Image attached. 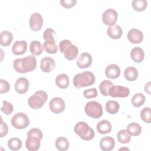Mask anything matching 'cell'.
Segmentation results:
<instances>
[{
    "mask_svg": "<svg viewBox=\"0 0 151 151\" xmlns=\"http://www.w3.org/2000/svg\"><path fill=\"white\" fill-rule=\"evenodd\" d=\"M84 111L88 116L93 119H99L103 115L102 106L96 101L87 102L85 106Z\"/></svg>",
    "mask_w": 151,
    "mask_h": 151,
    "instance_id": "obj_5",
    "label": "cell"
},
{
    "mask_svg": "<svg viewBox=\"0 0 151 151\" xmlns=\"http://www.w3.org/2000/svg\"><path fill=\"white\" fill-rule=\"evenodd\" d=\"M14 70L19 73H26L34 70L37 66V60L33 55L25 58H16L13 61Z\"/></svg>",
    "mask_w": 151,
    "mask_h": 151,
    "instance_id": "obj_1",
    "label": "cell"
},
{
    "mask_svg": "<svg viewBox=\"0 0 151 151\" xmlns=\"http://www.w3.org/2000/svg\"><path fill=\"white\" fill-rule=\"evenodd\" d=\"M96 81L95 76L90 71H86L77 74L73 78V85L77 88L93 85Z\"/></svg>",
    "mask_w": 151,
    "mask_h": 151,
    "instance_id": "obj_2",
    "label": "cell"
},
{
    "mask_svg": "<svg viewBox=\"0 0 151 151\" xmlns=\"http://www.w3.org/2000/svg\"><path fill=\"white\" fill-rule=\"evenodd\" d=\"M43 47L45 51L49 54H55L58 51V47L55 41H45Z\"/></svg>",
    "mask_w": 151,
    "mask_h": 151,
    "instance_id": "obj_31",
    "label": "cell"
},
{
    "mask_svg": "<svg viewBox=\"0 0 151 151\" xmlns=\"http://www.w3.org/2000/svg\"><path fill=\"white\" fill-rule=\"evenodd\" d=\"M76 0H61L60 4L61 5L66 8H71L76 4Z\"/></svg>",
    "mask_w": 151,
    "mask_h": 151,
    "instance_id": "obj_41",
    "label": "cell"
},
{
    "mask_svg": "<svg viewBox=\"0 0 151 151\" xmlns=\"http://www.w3.org/2000/svg\"><path fill=\"white\" fill-rule=\"evenodd\" d=\"M1 45L4 47L9 45L13 40L12 33L8 31H3L1 33Z\"/></svg>",
    "mask_w": 151,
    "mask_h": 151,
    "instance_id": "obj_25",
    "label": "cell"
},
{
    "mask_svg": "<svg viewBox=\"0 0 151 151\" xmlns=\"http://www.w3.org/2000/svg\"><path fill=\"white\" fill-rule=\"evenodd\" d=\"M119 103L114 100H109L106 104V110L108 113L111 114H116L119 110Z\"/></svg>",
    "mask_w": 151,
    "mask_h": 151,
    "instance_id": "obj_27",
    "label": "cell"
},
{
    "mask_svg": "<svg viewBox=\"0 0 151 151\" xmlns=\"http://www.w3.org/2000/svg\"><path fill=\"white\" fill-rule=\"evenodd\" d=\"M44 47L38 41H32L29 45V50L32 54L40 55L43 51Z\"/></svg>",
    "mask_w": 151,
    "mask_h": 151,
    "instance_id": "obj_26",
    "label": "cell"
},
{
    "mask_svg": "<svg viewBox=\"0 0 151 151\" xmlns=\"http://www.w3.org/2000/svg\"><path fill=\"white\" fill-rule=\"evenodd\" d=\"M83 95L86 99L94 98L97 96V91L95 88L87 89L83 91Z\"/></svg>",
    "mask_w": 151,
    "mask_h": 151,
    "instance_id": "obj_39",
    "label": "cell"
},
{
    "mask_svg": "<svg viewBox=\"0 0 151 151\" xmlns=\"http://www.w3.org/2000/svg\"><path fill=\"white\" fill-rule=\"evenodd\" d=\"M47 99L48 95L47 93L42 90H39L28 99V103L32 109H39L44 105Z\"/></svg>",
    "mask_w": 151,
    "mask_h": 151,
    "instance_id": "obj_4",
    "label": "cell"
},
{
    "mask_svg": "<svg viewBox=\"0 0 151 151\" xmlns=\"http://www.w3.org/2000/svg\"><path fill=\"white\" fill-rule=\"evenodd\" d=\"M50 110L55 114H60L63 112L65 107V102L61 97L52 98L49 103Z\"/></svg>",
    "mask_w": 151,
    "mask_h": 151,
    "instance_id": "obj_8",
    "label": "cell"
},
{
    "mask_svg": "<svg viewBox=\"0 0 151 151\" xmlns=\"http://www.w3.org/2000/svg\"><path fill=\"white\" fill-rule=\"evenodd\" d=\"M27 50V42L24 41H16L12 47V51L15 55H22Z\"/></svg>",
    "mask_w": 151,
    "mask_h": 151,
    "instance_id": "obj_17",
    "label": "cell"
},
{
    "mask_svg": "<svg viewBox=\"0 0 151 151\" xmlns=\"http://www.w3.org/2000/svg\"><path fill=\"white\" fill-rule=\"evenodd\" d=\"M107 34L110 38L117 40L122 37L123 34V31L122 28L119 25H114L113 26L109 27L107 28Z\"/></svg>",
    "mask_w": 151,
    "mask_h": 151,
    "instance_id": "obj_20",
    "label": "cell"
},
{
    "mask_svg": "<svg viewBox=\"0 0 151 151\" xmlns=\"http://www.w3.org/2000/svg\"><path fill=\"white\" fill-rule=\"evenodd\" d=\"M72 42L68 40H64L61 41L59 44V48L61 53H64L65 50L70 45H72Z\"/></svg>",
    "mask_w": 151,
    "mask_h": 151,
    "instance_id": "obj_42",
    "label": "cell"
},
{
    "mask_svg": "<svg viewBox=\"0 0 151 151\" xmlns=\"http://www.w3.org/2000/svg\"><path fill=\"white\" fill-rule=\"evenodd\" d=\"M91 55L88 52H83L78 58L76 64L80 68H86L89 67L92 63Z\"/></svg>",
    "mask_w": 151,
    "mask_h": 151,
    "instance_id": "obj_12",
    "label": "cell"
},
{
    "mask_svg": "<svg viewBox=\"0 0 151 151\" xmlns=\"http://www.w3.org/2000/svg\"><path fill=\"white\" fill-rule=\"evenodd\" d=\"M124 76L127 81H133L138 77V71L134 67H128L124 70Z\"/></svg>",
    "mask_w": 151,
    "mask_h": 151,
    "instance_id": "obj_24",
    "label": "cell"
},
{
    "mask_svg": "<svg viewBox=\"0 0 151 151\" xmlns=\"http://www.w3.org/2000/svg\"><path fill=\"white\" fill-rule=\"evenodd\" d=\"M10 89V85L8 82L5 80H0V93H7Z\"/></svg>",
    "mask_w": 151,
    "mask_h": 151,
    "instance_id": "obj_40",
    "label": "cell"
},
{
    "mask_svg": "<svg viewBox=\"0 0 151 151\" xmlns=\"http://www.w3.org/2000/svg\"><path fill=\"white\" fill-rule=\"evenodd\" d=\"M127 39L133 44H139L143 40V32L138 29L132 28L127 33Z\"/></svg>",
    "mask_w": 151,
    "mask_h": 151,
    "instance_id": "obj_13",
    "label": "cell"
},
{
    "mask_svg": "<svg viewBox=\"0 0 151 151\" xmlns=\"http://www.w3.org/2000/svg\"><path fill=\"white\" fill-rule=\"evenodd\" d=\"M127 131L131 136H137L141 133L142 127L139 124L133 122L128 124L127 127Z\"/></svg>",
    "mask_w": 151,
    "mask_h": 151,
    "instance_id": "obj_29",
    "label": "cell"
},
{
    "mask_svg": "<svg viewBox=\"0 0 151 151\" xmlns=\"http://www.w3.org/2000/svg\"><path fill=\"white\" fill-rule=\"evenodd\" d=\"M117 138L120 143H128L131 140V135L128 133L127 130L122 129L117 133Z\"/></svg>",
    "mask_w": 151,
    "mask_h": 151,
    "instance_id": "obj_30",
    "label": "cell"
},
{
    "mask_svg": "<svg viewBox=\"0 0 151 151\" xmlns=\"http://www.w3.org/2000/svg\"><path fill=\"white\" fill-rule=\"evenodd\" d=\"M115 145V142L113 137L110 136H105L100 140V147L102 150L110 151Z\"/></svg>",
    "mask_w": 151,
    "mask_h": 151,
    "instance_id": "obj_18",
    "label": "cell"
},
{
    "mask_svg": "<svg viewBox=\"0 0 151 151\" xmlns=\"http://www.w3.org/2000/svg\"><path fill=\"white\" fill-rule=\"evenodd\" d=\"M55 31L52 28L46 29L43 33V38L45 41H55Z\"/></svg>",
    "mask_w": 151,
    "mask_h": 151,
    "instance_id": "obj_38",
    "label": "cell"
},
{
    "mask_svg": "<svg viewBox=\"0 0 151 151\" xmlns=\"http://www.w3.org/2000/svg\"><path fill=\"white\" fill-rule=\"evenodd\" d=\"M118 18V14L116 10L109 8L106 9L102 15V21L103 23L108 26L115 25Z\"/></svg>",
    "mask_w": 151,
    "mask_h": 151,
    "instance_id": "obj_7",
    "label": "cell"
},
{
    "mask_svg": "<svg viewBox=\"0 0 151 151\" xmlns=\"http://www.w3.org/2000/svg\"><path fill=\"white\" fill-rule=\"evenodd\" d=\"M40 67L43 72L50 73L55 68V62L53 58L50 57H45L41 60Z\"/></svg>",
    "mask_w": 151,
    "mask_h": 151,
    "instance_id": "obj_14",
    "label": "cell"
},
{
    "mask_svg": "<svg viewBox=\"0 0 151 151\" xmlns=\"http://www.w3.org/2000/svg\"><path fill=\"white\" fill-rule=\"evenodd\" d=\"M145 91L148 94H150V82L149 81L145 86Z\"/></svg>",
    "mask_w": 151,
    "mask_h": 151,
    "instance_id": "obj_45",
    "label": "cell"
},
{
    "mask_svg": "<svg viewBox=\"0 0 151 151\" xmlns=\"http://www.w3.org/2000/svg\"><path fill=\"white\" fill-rule=\"evenodd\" d=\"M1 110L4 113H5V114L9 115L14 110V106L11 103L6 100H4Z\"/></svg>",
    "mask_w": 151,
    "mask_h": 151,
    "instance_id": "obj_37",
    "label": "cell"
},
{
    "mask_svg": "<svg viewBox=\"0 0 151 151\" xmlns=\"http://www.w3.org/2000/svg\"><path fill=\"white\" fill-rule=\"evenodd\" d=\"M69 77L65 74H61L55 78V84L60 88L65 89L69 86Z\"/></svg>",
    "mask_w": 151,
    "mask_h": 151,
    "instance_id": "obj_23",
    "label": "cell"
},
{
    "mask_svg": "<svg viewBox=\"0 0 151 151\" xmlns=\"http://www.w3.org/2000/svg\"><path fill=\"white\" fill-rule=\"evenodd\" d=\"M41 140L37 136L27 134V139L25 141L26 148L29 151L38 150L40 147V141Z\"/></svg>",
    "mask_w": 151,
    "mask_h": 151,
    "instance_id": "obj_11",
    "label": "cell"
},
{
    "mask_svg": "<svg viewBox=\"0 0 151 151\" xmlns=\"http://www.w3.org/2000/svg\"><path fill=\"white\" fill-rule=\"evenodd\" d=\"M98 132L101 134L109 133L111 130V124L107 120H103L99 122L96 126Z\"/></svg>",
    "mask_w": 151,
    "mask_h": 151,
    "instance_id": "obj_21",
    "label": "cell"
},
{
    "mask_svg": "<svg viewBox=\"0 0 151 151\" xmlns=\"http://www.w3.org/2000/svg\"><path fill=\"white\" fill-rule=\"evenodd\" d=\"M114 84L113 83L108 80H103L101 82V83L99 85V90L100 91V93L105 96H109V91L110 88L113 86Z\"/></svg>",
    "mask_w": 151,
    "mask_h": 151,
    "instance_id": "obj_33",
    "label": "cell"
},
{
    "mask_svg": "<svg viewBox=\"0 0 151 151\" xmlns=\"http://www.w3.org/2000/svg\"><path fill=\"white\" fill-rule=\"evenodd\" d=\"M27 134H32V135L36 136L38 137L41 140H42V137H43V134H42V131L40 129H38V128L31 129L27 133Z\"/></svg>",
    "mask_w": 151,
    "mask_h": 151,
    "instance_id": "obj_43",
    "label": "cell"
},
{
    "mask_svg": "<svg viewBox=\"0 0 151 151\" xmlns=\"http://www.w3.org/2000/svg\"><path fill=\"white\" fill-rule=\"evenodd\" d=\"M8 146L12 150H19L22 147V141L17 137L11 138L8 142Z\"/></svg>",
    "mask_w": 151,
    "mask_h": 151,
    "instance_id": "obj_35",
    "label": "cell"
},
{
    "mask_svg": "<svg viewBox=\"0 0 151 151\" xmlns=\"http://www.w3.org/2000/svg\"><path fill=\"white\" fill-rule=\"evenodd\" d=\"M8 132V127L6 123L3 122L2 119H1V128H0V136L2 137L7 134Z\"/></svg>",
    "mask_w": 151,
    "mask_h": 151,
    "instance_id": "obj_44",
    "label": "cell"
},
{
    "mask_svg": "<svg viewBox=\"0 0 151 151\" xmlns=\"http://www.w3.org/2000/svg\"><path fill=\"white\" fill-rule=\"evenodd\" d=\"M132 60L136 63H140L144 60L145 53L143 50L140 47H134L130 52Z\"/></svg>",
    "mask_w": 151,
    "mask_h": 151,
    "instance_id": "obj_19",
    "label": "cell"
},
{
    "mask_svg": "<svg viewBox=\"0 0 151 151\" xmlns=\"http://www.w3.org/2000/svg\"><path fill=\"white\" fill-rule=\"evenodd\" d=\"M130 94L129 88L121 86H113L109 90V96L112 97H126Z\"/></svg>",
    "mask_w": 151,
    "mask_h": 151,
    "instance_id": "obj_9",
    "label": "cell"
},
{
    "mask_svg": "<svg viewBox=\"0 0 151 151\" xmlns=\"http://www.w3.org/2000/svg\"><path fill=\"white\" fill-rule=\"evenodd\" d=\"M55 147L60 151L67 150L70 146L68 139L64 137H59L55 140Z\"/></svg>",
    "mask_w": 151,
    "mask_h": 151,
    "instance_id": "obj_28",
    "label": "cell"
},
{
    "mask_svg": "<svg viewBox=\"0 0 151 151\" xmlns=\"http://www.w3.org/2000/svg\"><path fill=\"white\" fill-rule=\"evenodd\" d=\"M29 81L25 77L18 78L15 84V90L19 94H24L29 88Z\"/></svg>",
    "mask_w": 151,
    "mask_h": 151,
    "instance_id": "obj_15",
    "label": "cell"
},
{
    "mask_svg": "<svg viewBox=\"0 0 151 151\" xmlns=\"http://www.w3.org/2000/svg\"><path fill=\"white\" fill-rule=\"evenodd\" d=\"M140 117L143 122L147 123L151 122V110L150 107H145L140 111Z\"/></svg>",
    "mask_w": 151,
    "mask_h": 151,
    "instance_id": "obj_36",
    "label": "cell"
},
{
    "mask_svg": "<svg viewBox=\"0 0 151 151\" xmlns=\"http://www.w3.org/2000/svg\"><path fill=\"white\" fill-rule=\"evenodd\" d=\"M74 130L81 139L86 141L93 139L95 135L93 129L84 122H78L74 126Z\"/></svg>",
    "mask_w": 151,
    "mask_h": 151,
    "instance_id": "obj_3",
    "label": "cell"
},
{
    "mask_svg": "<svg viewBox=\"0 0 151 151\" xmlns=\"http://www.w3.org/2000/svg\"><path fill=\"white\" fill-rule=\"evenodd\" d=\"M64 55L65 59L71 61L74 60L78 54V49L73 44L68 46L64 52Z\"/></svg>",
    "mask_w": 151,
    "mask_h": 151,
    "instance_id": "obj_22",
    "label": "cell"
},
{
    "mask_svg": "<svg viewBox=\"0 0 151 151\" xmlns=\"http://www.w3.org/2000/svg\"><path fill=\"white\" fill-rule=\"evenodd\" d=\"M12 126L17 129H24L29 124V119L27 114L22 112L16 113L11 120Z\"/></svg>",
    "mask_w": 151,
    "mask_h": 151,
    "instance_id": "obj_6",
    "label": "cell"
},
{
    "mask_svg": "<svg viewBox=\"0 0 151 151\" xmlns=\"http://www.w3.org/2000/svg\"><path fill=\"white\" fill-rule=\"evenodd\" d=\"M132 6L136 11L142 12L147 8V2L146 0H133L132 2Z\"/></svg>",
    "mask_w": 151,
    "mask_h": 151,
    "instance_id": "obj_34",
    "label": "cell"
},
{
    "mask_svg": "<svg viewBox=\"0 0 151 151\" xmlns=\"http://www.w3.org/2000/svg\"><path fill=\"white\" fill-rule=\"evenodd\" d=\"M105 74L107 77L110 79H115L120 76V69L119 67L116 64H109L106 68Z\"/></svg>",
    "mask_w": 151,
    "mask_h": 151,
    "instance_id": "obj_16",
    "label": "cell"
},
{
    "mask_svg": "<svg viewBox=\"0 0 151 151\" xmlns=\"http://www.w3.org/2000/svg\"><path fill=\"white\" fill-rule=\"evenodd\" d=\"M146 100L145 96L142 93H136L131 100L132 104L135 107H139L142 106Z\"/></svg>",
    "mask_w": 151,
    "mask_h": 151,
    "instance_id": "obj_32",
    "label": "cell"
},
{
    "mask_svg": "<svg viewBox=\"0 0 151 151\" xmlns=\"http://www.w3.org/2000/svg\"><path fill=\"white\" fill-rule=\"evenodd\" d=\"M43 25V18L40 13H33L29 18V26L33 31H40Z\"/></svg>",
    "mask_w": 151,
    "mask_h": 151,
    "instance_id": "obj_10",
    "label": "cell"
}]
</instances>
